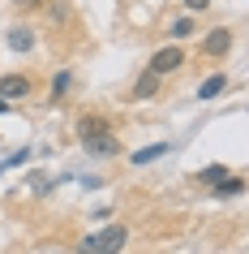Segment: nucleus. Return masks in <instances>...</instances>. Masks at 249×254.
I'll return each instance as SVG.
<instances>
[{
	"mask_svg": "<svg viewBox=\"0 0 249 254\" xmlns=\"http://www.w3.org/2000/svg\"><path fill=\"white\" fill-rule=\"evenodd\" d=\"M125 241H129L125 224H107L103 233H91V237H82L78 254H120V250H125Z\"/></svg>",
	"mask_w": 249,
	"mask_h": 254,
	"instance_id": "1",
	"label": "nucleus"
},
{
	"mask_svg": "<svg viewBox=\"0 0 249 254\" xmlns=\"http://www.w3.org/2000/svg\"><path fill=\"white\" fill-rule=\"evenodd\" d=\"M181 65H185V48H159V52L150 56V69H146V73L163 78V73H176Z\"/></svg>",
	"mask_w": 249,
	"mask_h": 254,
	"instance_id": "2",
	"label": "nucleus"
},
{
	"mask_svg": "<svg viewBox=\"0 0 249 254\" xmlns=\"http://www.w3.org/2000/svg\"><path fill=\"white\" fill-rule=\"evenodd\" d=\"M30 91H35V82H30L26 73H4V78H0V99H4V104H13V99H26Z\"/></svg>",
	"mask_w": 249,
	"mask_h": 254,
	"instance_id": "3",
	"label": "nucleus"
},
{
	"mask_svg": "<svg viewBox=\"0 0 249 254\" xmlns=\"http://www.w3.org/2000/svg\"><path fill=\"white\" fill-rule=\"evenodd\" d=\"M99 134H112V121L107 117H82L78 121V138L86 142V138H99Z\"/></svg>",
	"mask_w": 249,
	"mask_h": 254,
	"instance_id": "4",
	"label": "nucleus"
},
{
	"mask_svg": "<svg viewBox=\"0 0 249 254\" xmlns=\"http://www.w3.org/2000/svg\"><path fill=\"white\" fill-rule=\"evenodd\" d=\"M228 48H232V30H210V35H206V43H202V52H206V56H223V52H228Z\"/></svg>",
	"mask_w": 249,
	"mask_h": 254,
	"instance_id": "5",
	"label": "nucleus"
},
{
	"mask_svg": "<svg viewBox=\"0 0 249 254\" xmlns=\"http://www.w3.org/2000/svg\"><path fill=\"white\" fill-rule=\"evenodd\" d=\"M4 43H9L13 52H30V48H35V30H30V26H9Z\"/></svg>",
	"mask_w": 249,
	"mask_h": 254,
	"instance_id": "6",
	"label": "nucleus"
},
{
	"mask_svg": "<svg viewBox=\"0 0 249 254\" xmlns=\"http://www.w3.org/2000/svg\"><path fill=\"white\" fill-rule=\"evenodd\" d=\"M86 151H95V155H116L120 142H116V134H99V138H86Z\"/></svg>",
	"mask_w": 249,
	"mask_h": 254,
	"instance_id": "7",
	"label": "nucleus"
},
{
	"mask_svg": "<svg viewBox=\"0 0 249 254\" xmlns=\"http://www.w3.org/2000/svg\"><path fill=\"white\" fill-rule=\"evenodd\" d=\"M223 91H228V78H223V73H210V78L198 86V99H215V95H223Z\"/></svg>",
	"mask_w": 249,
	"mask_h": 254,
	"instance_id": "8",
	"label": "nucleus"
},
{
	"mask_svg": "<svg viewBox=\"0 0 249 254\" xmlns=\"http://www.w3.org/2000/svg\"><path fill=\"white\" fill-rule=\"evenodd\" d=\"M155 91H159V78H155V73H142V78L133 82V99H150Z\"/></svg>",
	"mask_w": 249,
	"mask_h": 254,
	"instance_id": "9",
	"label": "nucleus"
},
{
	"mask_svg": "<svg viewBox=\"0 0 249 254\" xmlns=\"http://www.w3.org/2000/svg\"><path fill=\"white\" fill-rule=\"evenodd\" d=\"M241 190H245V177H223L219 186H215V194H219V198H236Z\"/></svg>",
	"mask_w": 249,
	"mask_h": 254,
	"instance_id": "10",
	"label": "nucleus"
},
{
	"mask_svg": "<svg viewBox=\"0 0 249 254\" xmlns=\"http://www.w3.org/2000/svg\"><path fill=\"white\" fill-rule=\"evenodd\" d=\"M223 177H232V173H228L223 164H210V168H202V173H198V181H202V186H210V190H215V186H219V181H223Z\"/></svg>",
	"mask_w": 249,
	"mask_h": 254,
	"instance_id": "11",
	"label": "nucleus"
},
{
	"mask_svg": "<svg viewBox=\"0 0 249 254\" xmlns=\"http://www.w3.org/2000/svg\"><path fill=\"white\" fill-rule=\"evenodd\" d=\"M159 155H168V142H155V147L133 151V164H150V160H159Z\"/></svg>",
	"mask_w": 249,
	"mask_h": 254,
	"instance_id": "12",
	"label": "nucleus"
},
{
	"mask_svg": "<svg viewBox=\"0 0 249 254\" xmlns=\"http://www.w3.org/2000/svg\"><path fill=\"white\" fill-rule=\"evenodd\" d=\"M69 82H73V73H69V69H60V73L52 78V99H60V95L69 91Z\"/></svg>",
	"mask_w": 249,
	"mask_h": 254,
	"instance_id": "13",
	"label": "nucleus"
},
{
	"mask_svg": "<svg viewBox=\"0 0 249 254\" xmlns=\"http://www.w3.org/2000/svg\"><path fill=\"white\" fill-rule=\"evenodd\" d=\"M194 35V17H176L172 22V39H189Z\"/></svg>",
	"mask_w": 249,
	"mask_h": 254,
	"instance_id": "14",
	"label": "nucleus"
},
{
	"mask_svg": "<svg viewBox=\"0 0 249 254\" xmlns=\"http://www.w3.org/2000/svg\"><path fill=\"white\" fill-rule=\"evenodd\" d=\"M185 9L189 13H202V9H210V0H185Z\"/></svg>",
	"mask_w": 249,
	"mask_h": 254,
	"instance_id": "15",
	"label": "nucleus"
},
{
	"mask_svg": "<svg viewBox=\"0 0 249 254\" xmlns=\"http://www.w3.org/2000/svg\"><path fill=\"white\" fill-rule=\"evenodd\" d=\"M17 9H26V13H30V9H43V0H17Z\"/></svg>",
	"mask_w": 249,
	"mask_h": 254,
	"instance_id": "16",
	"label": "nucleus"
},
{
	"mask_svg": "<svg viewBox=\"0 0 249 254\" xmlns=\"http://www.w3.org/2000/svg\"><path fill=\"white\" fill-rule=\"evenodd\" d=\"M9 108H13V104H4V99H0V117H4V112H9Z\"/></svg>",
	"mask_w": 249,
	"mask_h": 254,
	"instance_id": "17",
	"label": "nucleus"
}]
</instances>
